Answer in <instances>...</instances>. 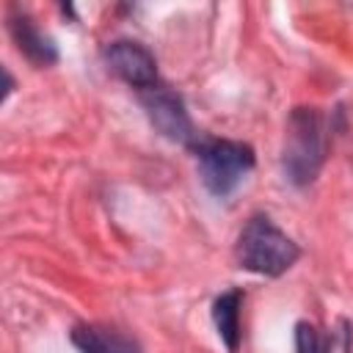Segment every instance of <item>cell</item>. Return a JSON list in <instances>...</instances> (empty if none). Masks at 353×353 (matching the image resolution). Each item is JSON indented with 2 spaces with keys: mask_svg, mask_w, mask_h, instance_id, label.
<instances>
[{
  "mask_svg": "<svg viewBox=\"0 0 353 353\" xmlns=\"http://www.w3.org/2000/svg\"><path fill=\"white\" fill-rule=\"evenodd\" d=\"M328 154V119L320 108H292L284 132L281 168L284 176L303 188L314 182Z\"/></svg>",
  "mask_w": 353,
  "mask_h": 353,
  "instance_id": "6da1fadb",
  "label": "cell"
},
{
  "mask_svg": "<svg viewBox=\"0 0 353 353\" xmlns=\"http://www.w3.org/2000/svg\"><path fill=\"white\" fill-rule=\"evenodd\" d=\"M298 243L287 232H281L265 212L251 215L234 243L237 268L259 276H281L298 262Z\"/></svg>",
  "mask_w": 353,
  "mask_h": 353,
  "instance_id": "7a4b0ae2",
  "label": "cell"
},
{
  "mask_svg": "<svg viewBox=\"0 0 353 353\" xmlns=\"http://www.w3.org/2000/svg\"><path fill=\"white\" fill-rule=\"evenodd\" d=\"M193 152L204 188L218 199L229 196L256 163L248 143L229 138H199Z\"/></svg>",
  "mask_w": 353,
  "mask_h": 353,
  "instance_id": "3957f363",
  "label": "cell"
},
{
  "mask_svg": "<svg viewBox=\"0 0 353 353\" xmlns=\"http://www.w3.org/2000/svg\"><path fill=\"white\" fill-rule=\"evenodd\" d=\"M141 102H143V110H146L152 127L163 138H168L174 143H182V146H190V149L196 146V141L201 135L196 132V127H193V121L188 116L185 99L176 91H171L168 85L157 83L154 88L141 91Z\"/></svg>",
  "mask_w": 353,
  "mask_h": 353,
  "instance_id": "277c9868",
  "label": "cell"
},
{
  "mask_svg": "<svg viewBox=\"0 0 353 353\" xmlns=\"http://www.w3.org/2000/svg\"><path fill=\"white\" fill-rule=\"evenodd\" d=\"M102 58H105V66L116 77H121L127 85H132L138 91H149L160 83L157 61L141 41H132V39L108 41L102 50Z\"/></svg>",
  "mask_w": 353,
  "mask_h": 353,
  "instance_id": "5b68a950",
  "label": "cell"
},
{
  "mask_svg": "<svg viewBox=\"0 0 353 353\" xmlns=\"http://www.w3.org/2000/svg\"><path fill=\"white\" fill-rule=\"evenodd\" d=\"M69 339L80 353H143L132 336L102 323H77L69 331Z\"/></svg>",
  "mask_w": 353,
  "mask_h": 353,
  "instance_id": "8992f818",
  "label": "cell"
},
{
  "mask_svg": "<svg viewBox=\"0 0 353 353\" xmlns=\"http://www.w3.org/2000/svg\"><path fill=\"white\" fill-rule=\"evenodd\" d=\"M8 33L17 44V50L33 63V66H52L58 61V47L52 36H47L28 14H17L8 19Z\"/></svg>",
  "mask_w": 353,
  "mask_h": 353,
  "instance_id": "52a82bcc",
  "label": "cell"
},
{
  "mask_svg": "<svg viewBox=\"0 0 353 353\" xmlns=\"http://www.w3.org/2000/svg\"><path fill=\"white\" fill-rule=\"evenodd\" d=\"M350 347L353 328L347 320H336V325L328 331H320L306 320L295 325V353H350Z\"/></svg>",
  "mask_w": 353,
  "mask_h": 353,
  "instance_id": "ba28073f",
  "label": "cell"
},
{
  "mask_svg": "<svg viewBox=\"0 0 353 353\" xmlns=\"http://www.w3.org/2000/svg\"><path fill=\"white\" fill-rule=\"evenodd\" d=\"M240 306H243V290H237V287L221 292L212 301V323H215V331H218V336H221V342L226 345L229 353H237L240 339H243Z\"/></svg>",
  "mask_w": 353,
  "mask_h": 353,
  "instance_id": "9c48e42d",
  "label": "cell"
}]
</instances>
